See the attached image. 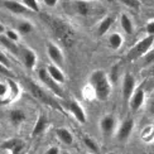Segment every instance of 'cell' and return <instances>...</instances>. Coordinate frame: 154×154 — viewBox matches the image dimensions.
Instances as JSON below:
<instances>
[{
  "label": "cell",
  "mask_w": 154,
  "mask_h": 154,
  "mask_svg": "<svg viewBox=\"0 0 154 154\" xmlns=\"http://www.w3.org/2000/svg\"><path fill=\"white\" fill-rule=\"evenodd\" d=\"M90 83L96 95V97L101 101L109 99L111 94V82L109 79V75L102 69H96L90 76Z\"/></svg>",
  "instance_id": "1"
},
{
  "label": "cell",
  "mask_w": 154,
  "mask_h": 154,
  "mask_svg": "<svg viewBox=\"0 0 154 154\" xmlns=\"http://www.w3.org/2000/svg\"><path fill=\"white\" fill-rule=\"evenodd\" d=\"M24 82H25V85H27L28 90L30 91V94L33 95L37 100H39L41 102H43V104H46V105L52 106L53 109H58V110H61L60 104L53 97H51V96L47 94V91L43 90V87L37 85V83L34 81H32L30 79H25Z\"/></svg>",
  "instance_id": "2"
},
{
  "label": "cell",
  "mask_w": 154,
  "mask_h": 154,
  "mask_svg": "<svg viewBox=\"0 0 154 154\" xmlns=\"http://www.w3.org/2000/svg\"><path fill=\"white\" fill-rule=\"evenodd\" d=\"M153 43H154V35H146L144 39L138 42L135 46H134L129 51V53H128V56H126L128 60H129V61H134V60H138L139 57L144 56L152 48Z\"/></svg>",
  "instance_id": "3"
},
{
  "label": "cell",
  "mask_w": 154,
  "mask_h": 154,
  "mask_svg": "<svg viewBox=\"0 0 154 154\" xmlns=\"http://www.w3.org/2000/svg\"><path fill=\"white\" fill-rule=\"evenodd\" d=\"M38 77H39L41 81H42L44 85H46L54 95H57L58 97H63V90H62V87L60 86V83H57V82L52 79V77L48 75V72H47L46 68L39 69V72H38Z\"/></svg>",
  "instance_id": "4"
},
{
  "label": "cell",
  "mask_w": 154,
  "mask_h": 154,
  "mask_svg": "<svg viewBox=\"0 0 154 154\" xmlns=\"http://www.w3.org/2000/svg\"><path fill=\"white\" fill-rule=\"evenodd\" d=\"M135 88L137 87H135V79H134V76L130 73H126L123 80V100L125 105L130 101Z\"/></svg>",
  "instance_id": "5"
},
{
  "label": "cell",
  "mask_w": 154,
  "mask_h": 154,
  "mask_svg": "<svg viewBox=\"0 0 154 154\" xmlns=\"http://www.w3.org/2000/svg\"><path fill=\"white\" fill-rule=\"evenodd\" d=\"M47 54L49 57V60L52 61V63H54L56 66L62 67L65 60H63V53L60 49V47L57 46L53 42H47Z\"/></svg>",
  "instance_id": "6"
},
{
  "label": "cell",
  "mask_w": 154,
  "mask_h": 154,
  "mask_svg": "<svg viewBox=\"0 0 154 154\" xmlns=\"http://www.w3.org/2000/svg\"><path fill=\"white\" fill-rule=\"evenodd\" d=\"M19 58L22 60L24 66L28 69H33L37 65V54L34 53L33 49L28 47H20V52H19Z\"/></svg>",
  "instance_id": "7"
},
{
  "label": "cell",
  "mask_w": 154,
  "mask_h": 154,
  "mask_svg": "<svg viewBox=\"0 0 154 154\" xmlns=\"http://www.w3.org/2000/svg\"><path fill=\"white\" fill-rule=\"evenodd\" d=\"M116 129V119L114 115H105L100 120V130L105 137H111Z\"/></svg>",
  "instance_id": "8"
},
{
  "label": "cell",
  "mask_w": 154,
  "mask_h": 154,
  "mask_svg": "<svg viewBox=\"0 0 154 154\" xmlns=\"http://www.w3.org/2000/svg\"><path fill=\"white\" fill-rule=\"evenodd\" d=\"M134 129V120L133 119H125L121 125L119 126V130L116 133V137L119 142H126L130 138Z\"/></svg>",
  "instance_id": "9"
},
{
  "label": "cell",
  "mask_w": 154,
  "mask_h": 154,
  "mask_svg": "<svg viewBox=\"0 0 154 154\" xmlns=\"http://www.w3.org/2000/svg\"><path fill=\"white\" fill-rule=\"evenodd\" d=\"M145 101V94H144V88L142 86H139L135 88V91H134L131 99L129 101V105L131 107L133 111H138L140 107L143 106Z\"/></svg>",
  "instance_id": "10"
},
{
  "label": "cell",
  "mask_w": 154,
  "mask_h": 154,
  "mask_svg": "<svg viewBox=\"0 0 154 154\" xmlns=\"http://www.w3.org/2000/svg\"><path fill=\"white\" fill-rule=\"evenodd\" d=\"M68 109L71 114L75 116V119L79 121L81 124H85L86 123V114H85V110H83V107L80 105V102L77 101H69L68 102Z\"/></svg>",
  "instance_id": "11"
},
{
  "label": "cell",
  "mask_w": 154,
  "mask_h": 154,
  "mask_svg": "<svg viewBox=\"0 0 154 154\" xmlns=\"http://www.w3.org/2000/svg\"><path fill=\"white\" fill-rule=\"evenodd\" d=\"M3 4L6 9L13 13V14H27L29 11V9L27 6H24L23 3L15 2V0H4Z\"/></svg>",
  "instance_id": "12"
},
{
  "label": "cell",
  "mask_w": 154,
  "mask_h": 154,
  "mask_svg": "<svg viewBox=\"0 0 154 154\" xmlns=\"http://www.w3.org/2000/svg\"><path fill=\"white\" fill-rule=\"evenodd\" d=\"M47 72L48 75L52 77V79L57 82V83H65L66 79H65V75H63V72L61 71V68L58 66H56L54 63H51V65L47 66Z\"/></svg>",
  "instance_id": "13"
},
{
  "label": "cell",
  "mask_w": 154,
  "mask_h": 154,
  "mask_svg": "<svg viewBox=\"0 0 154 154\" xmlns=\"http://www.w3.org/2000/svg\"><path fill=\"white\" fill-rule=\"evenodd\" d=\"M2 148L6 149V150H10L11 154H18L23 149V142L17 139V138H14V139H10V140H8V142L3 143Z\"/></svg>",
  "instance_id": "14"
},
{
  "label": "cell",
  "mask_w": 154,
  "mask_h": 154,
  "mask_svg": "<svg viewBox=\"0 0 154 154\" xmlns=\"http://www.w3.org/2000/svg\"><path fill=\"white\" fill-rule=\"evenodd\" d=\"M114 20H115V18L112 15H107V17H105L104 19H102V20L100 22V24L97 25V32H96L97 35H100V37L105 35L107 33V30L111 28Z\"/></svg>",
  "instance_id": "15"
},
{
  "label": "cell",
  "mask_w": 154,
  "mask_h": 154,
  "mask_svg": "<svg viewBox=\"0 0 154 154\" xmlns=\"http://www.w3.org/2000/svg\"><path fill=\"white\" fill-rule=\"evenodd\" d=\"M48 126V120L46 119L43 114H41L39 116H38L37 121H35V125L33 128V131H32V137H35V135H41V134L47 129Z\"/></svg>",
  "instance_id": "16"
},
{
  "label": "cell",
  "mask_w": 154,
  "mask_h": 154,
  "mask_svg": "<svg viewBox=\"0 0 154 154\" xmlns=\"http://www.w3.org/2000/svg\"><path fill=\"white\" fill-rule=\"evenodd\" d=\"M25 118H27V115H25V112L22 110V109H14V110H11L9 112V119L11 121L13 125H20L23 121L25 120Z\"/></svg>",
  "instance_id": "17"
},
{
  "label": "cell",
  "mask_w": 154,
  "mask_h": 154,
  "mask_svg": "<svg viewBox=\"0 0 154 154\" xmlns=\"http://www.w3.org/2000/svg\"><path fill=\"white\" fill-rule=\"evenodd\" d=\"M56 134H57V137H58V139L61 140L63 144L71 145V144L73 143V137H72V134L69 133L67 129H65V128H58V129L56 130Z\"/></svg>",
  "instance_id": "18"
},
{
  "label": "cell",
  "mask_w": 154,
  "mask_h": 154,
  "mask_svg": "<svg viewBox=\"0 0 154 154\" xmlns=\"http://www.w3.org/2000/svg\"><path fill=\"white\" fill-rule=\"evenodd\" d=\"M0 43L3 44V46H5L6 48H8V51H10V52L13 54H15L19 57V52H20V47L18 46V44L15 42H11L10 39H8L5 35L0 37Z\"/></svg>",
  "instance_id": "19"
},
{
  "label": "cell",
  "mask_w": 154,
  "mask_h": 154,
  "mask_svg": "<svg viewBox=\"0 0 154 154\" xmlns=\"http://www.w3.org/2000/svg\"><path fill=\"white\" fill-rule=\"evenodd\" d=\"M120 25H121V28H123V30L126 34H133V32H134L133 20L126 14L120 15Z\"/></svg>",
  "instance_id": "20"
},
{
  "label": "cell",
  "mask_w": 154,
  "mask_h": 154,
  "mask_svg": "<svg viewBox=\"0 0 154 154\" xmlns=\"http://www.w3.org/2000/svg\"><path fill=\"white\" fill-rule=\"evenodd\" d=\"M124 43V39L123 37H121L120 33H111L110 37H109V46H110L112 49H119L121 48V46H123Z\"/></svg>",
  "instance_id": "21"
},
{
  "label": "cell",
  "mask_w": 154,
  "mask_h": 154,
  "mask_svg": "<svg viewBox=\"0 0 154 154\" xmlns=\"http://www.w3.org/2000/svg\"><path fill=\"white\" fill-rule=\"evenodd\" d=\"M76 5V11L79 14L86 17L88 13H90V4H88V0H77L75 3Z\"/></svg>",
  "instance_id": "22"
},
{
  "label": "cell",
  "mask_w": 154,
  "mask_h": 154,
  "mask_svg": "<svg viewBox=\"0 0 154 154\" xmlns=\"http://www.w3.org/2000/svg\"><path fill=\"white\" fill-rule=\"evenodd\" d=\"M17 29L22 34H29L33 30V24L28 20H19L17 23Z\"/></svg>",
  "instance_id": "23"
},
{
  "label": "cell",
  "mask_w": 154,
  "mask_h": 154,
  "mask_svg": "<svg viewBox=\"0 0 154 154\" xmlns=\"http://www.w3.org/2000/svg\"><path fill=\"white\" fill-rule=\"evenodd\" d=\"M83 143H85V145L87 146V149H88V150H91L92 153H95V154H99V153H100L99 145H97V143H96L92 138L85 137V138H83Z\"/></svg>",
  "instance_id": "24"
},
{
  "label": "cell",
  "mask_w": 154,
  "mask_h": 154,
  "mask_svg": "<svg viewBox=\"0 0 154 154\" xmlns=\"http://www.w3.org/2000/svg\"><path fill=\"white\" fill-rule=\"evenodd\" d=\"M22 3L24 4V6H27L30 11H34V13L39 11V4H38L37 0H22Z\"/></svg>",
  "instance_id": "25"
},
{
  "label": "cell",
  "mask_w": 154,
  "mask_h": 154,
  "mask_svg": "<svg viewBox=\"0 0 154 154\" xmlns=\"http://www.w3.org/2000/svg\"><path fill=\"white\" fill-rule=\"evenodd\" d=\"M120 3H123L124 5H126V6H129V8H131V9H139L140 8V2L139 0H119Z\"/></svg>",
  "instance_id": "26"
},
{
  "label": "cell",
  "mask_w": 154,
  "mask_h": 154,
  "mask_svg": "<svg viewBox=\"0 0 154 154\" xmlns=\"http://www.w3.org/2000/svg\"><path fill=\"white\" fill-rule=\"evenodd\" d=\"M5 37L8 38V39H10L11 42H15V43L19 41V34L17 33L15 30H13V29L6 30V32H5Z\"/></svg>",
  "instance_id": "27"
},
{
  "label": "cell",
  "mask_w": 154,
  "mask_h": 154,
  "mask_svg": "<svg viewBox=\"0 0 154 154\" xmlns=\"http://www.w3.org/2000/svg\"><path fill=\"white\" fill-rule=\"evenodd\" d=\"M0 65L2 66H4V67H6V68H10V61H9V58L6 57L2 51H0Z\"/></svg>",
  "instance_id": "28"
},
{
  "label": "cell",
  "mask_w": 154,
  "mask_h": 154,
  "mask_svg": "<svg viewBox=\"0 0 154 154\" xmlns=\"http://www.w3.org/2000/svg\"><path fill=\"white\" fill-rule=\"evenodd\" d=\"M9 90H11V87H8L6 83H0V99H4Z\"/></svg>",
  "instance_id": "29"
},
{
  "label": "cell",
  "mask_w": 154,
  "mask_h": 154,
  "mask_svg": "<svg viewBox=\"0 0 154 154\" xmlns=\"http://www.w3.org/2000/svg\"><path fill=\"white\" fill-rule=\"evenodd\" d=\"M145 30H146V33H148V35H154V20H152L146 24Z\"/></svg>",
  "instance_id": "30"
},
{
  "label": "cell",
  "mask_w": 154,
  "mask_h": 154,
  "mask_svg": "<svg viewBox=\"0 0 154 154\" xmlns=\"http://www.w3.org/2000/svg\"><path fill=\"white\" fill-rule=\"evenodd\" d=\"M44 154H60V149L57 148V146H51Z\"/></svg>",
  "instance_id": "31"
},
{
  "label": "cell",
  "mask_w": 154,
  "mask_h": 154,
  "mask_svg": "<svg viewBox=\"0 0 154 154\" xmlns=\"http://www.w3.org/2000/svg\"><path fill=\"white\" fill-rule=\"evenodd\" d=\"M43 3L47 6H56L57 3H58V0H43Z\"/></svg>",
  "instance_id": "32"
},
{
  "label": "cell",
  "mask_w": 154,
  "mask_h": 154,
  "mask_svg": "<svg viewBox=\"0 0 154 154\" xmlns=\"http://www.w3.org/2000/svg\"><path fill=\"white\" fill-rule=\"evenodd\" d=\"M148 111L150 115H153L154 116V100L149 101V104H148Z\"/></svg>",
  "instance_id": "33"
},
{
  "label": "cell",
  "mask_w": 154,
  "mask_h": 154,
  "mask_svg": "<svg viewBox=\"0 0 154 154\" xmlns=\"http://www.w3.org/2000/svg\"><path fill=\"white\" fill-rule=\"evenodd\" d=\"M5 32H6V29H5V27H4V24H3V23H0V34L5 33Z\"/></svg>",
  "instance_id": "34"
},
{
  "label": "cell",
  "mask_w": 154,
  "mask_h": 154,
  "mask_svg": "<svg viewBox=\"0 0 154 154\" xmlns=\"http://www.w3.org/2000/svg\"><path fill=\"white\" fill-rule=\"evenodd\" d=\"M109 154H118V153H115V152H110V153H109Z\"/></svg>",
  "instance_id": "35"
},
{
  "label": "cell",
  "mask_w": 154,
  "mask_h": 154,
  "mask_svg": "<svg viewBox=\"0 0 154 154\" xmlns=\"http://www.w3.org/2000/svg\"><path fill=\"white\" fill-rule=\"evenodd\" d=\"M106 2H109V3H112V2H114V0H106Z\"/></svg>",
  "instance_id": "36"
},
{
  "label": "cell",
  "mask_w": 154,
  "mask_h": 154,
  "mask_svg": "<svg viewBox=\"0 0 154 154\" xmlns=\"http://www.w3.org/2000/svg\"><path fill=\"white\" fill-rule=\"evenodd\" d=\"M153 15H154V14H153Z\"/></svg>",
  "instance_id": "37"
}]
</instances>
